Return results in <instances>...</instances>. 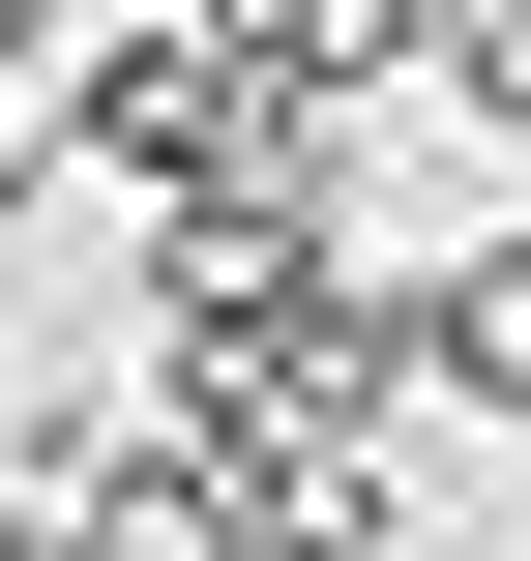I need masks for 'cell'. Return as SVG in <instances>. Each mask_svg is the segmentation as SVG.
I'll return each mask as SVG.
<instances>
[{"mask_svg":"<svg viewBox=\"0 0 531 561\" xmlns=\"http://www.w3.org/2000/svg\"><path fill=\"white\" fill-rule=\"evenodd\" d=\"M59 89H89V178H118V207H236V178H266V59H236L207 0H177V30H89Z\"/></svg>","mask_w":531,"mask_h":561,"instance_id":"6da1fadb","label":"cell"},{"mask_svg":"<svg viewBox=\"0 0 531 561\" xmlns=\"http://www.w3.org/2000/svg\"><path fill=\"white\" fill-rule=\"evenodd\" d=\"M414 296H443V414H473V444H531V207H503V237H443Z\"/></svg>","mask_w":531,"mask_h":561,"instance_id":"7a4b0ae2","label":"cell"},{"mask_svg":"<svg viewBox=\"0 0 531 561\" xmlns=\"http://www.w3.org/2000/svg\"><path fill=\"white\" fill-rule=\"evenodd\" d=\"M59 178H89V89H59V59H30V30H0V237H30V207H59Z\"/></svg>","mask_w":531,"mask_h":561,"instance_id":"3957f363","label":"cell"},{"mask_svg":"<svg viewBox=\"0 0 531 561\" xmlns=\"http://www.w3.org/2000/svg\"><path fill=\"white\" fill-rule=\"evenodd\" d=\"M0 30H30V59H89V0H0Z\"/></svg>","mask_w":531,"mask_h":561,"instance_id":"277c9868","label":"cell"}]
</instances>
